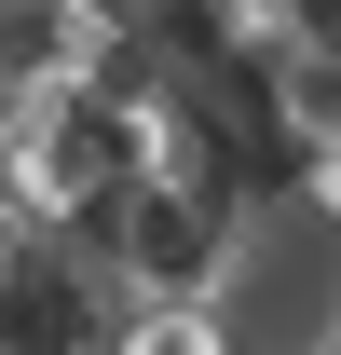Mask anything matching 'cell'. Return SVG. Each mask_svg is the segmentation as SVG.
<instances>
[{"label":"cell","mask_w":341,"mask_h":355,"mask_svg":"<svg viewBox=\"0 0 341 355\" xmlns=\"http://www.w3.org/2000/svg\"><path fill=\"white\" fill-rule=\"evenodd\" d=\"M82 246L110 273V301H218L232 260H246V205L232 191H150V178H123Z\"/></svg>","instance_id":"6da1fadb"},{"label":"cell","mask_w":341,"mask_h":355,"mask_svg":"<svg viewBox=\"0 0 341 355\" xmlns=\"http://www.w3.org/2000/svg\"><path fill=\"white\" fill-rule=\"evenodd\" d=\"M328 355H341V342H328Z\"/></svg>","instance_id":"277c9868"},{"label":"cell","mask_w":341,"mask_h":355,"mask_svg":"<svg viewBox=\"0 0 341 355\" xmlns=\"http://www.w3.org/2000/svg\"><path fill=\"white\" fill-rule=\"evenodd\" d=\"M300 232L341 246V150H300Z\"/></svg>","instance_id":"3957f363"},{"label":"cell","mask_w":341,"mask_h":355,"mask_svg":"<svg viewBox=\"0 0 341 355\" xmlns=\"http://www.w3.org/2000/svg\"><path fill=\"white\" fill-rule=\"evenodd\" d=\"M110 355H232V328H218V301H123Z\"/></svg>","instance_id":"7a4b0ae2"}]
</instances>
